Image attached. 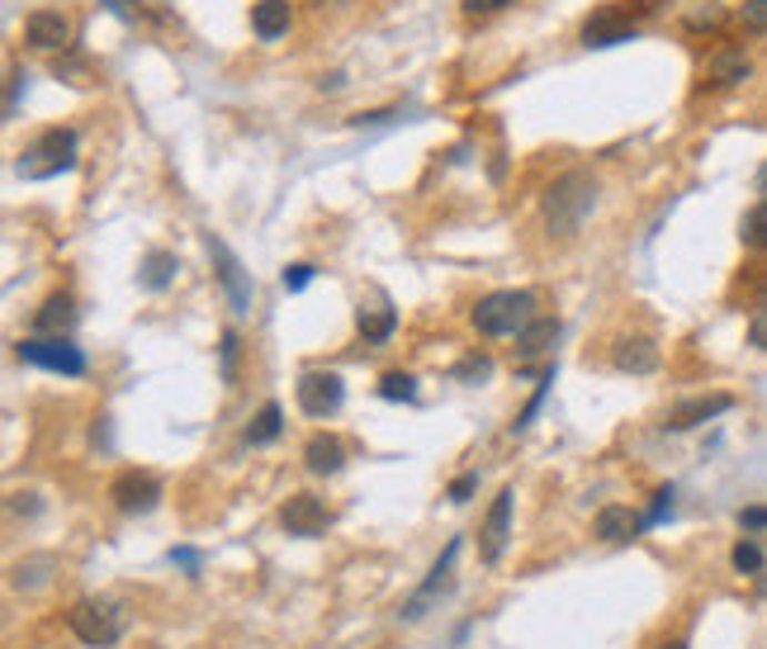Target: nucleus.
Wrapping results in <instances>:
<instances>
[{
	"instance_id": "nucleus-1",
	"label": "nucleus",
	"mask_w": 767,
	"mask_h": 649,
	"mask_svg": "<svg viewBox=\"0 0 767 649\" xmlns=\"http://www.w3.org/2000/svg\"><path fill=\"white\" fill-rule=\"evenodd\" d=\"M593 209H597V181L587 171H564L545 190V227L555 237H574Z\"/></svg>"
},
{
	"instance_id": "nucleus-2",
	"label": "nucleus",
	"mask_w": 767,
	"mask_h": 649,
	"mask_svg": "<svg viewBox=\"0 0 767 649\" xmlns=\"http://www.w3.org/2000/svg\"><path fill=\"white\" fill-rule=\"evenodd\" d=\"M535 318H541V300L531 290H493L470 313V323L484 337H522Z\"/></svg>"
},
{
	"instance_id": "nucleus-3",
	"label": "nucleus",
	"mask_w": 767,
	"mask_h": 649,
	"mask_svg": "<svg viewBox=\"0 0 767 649\" xmlns=\"http://www.w3.org/2000/svg\"><path fill=\"white\" fill-rule=\"evenodd\" d=\"M658 10V0H612L602 6L597 14H587L583 24V48H616V43H630L635 29L645 14Z\"/></svg>"
},
{
	"instance_id": "nucleus-4",
	"label": "nucleus",
	"mask_w": 767,
	"mask_h": 649,
	"mask_svg": "<svg viewBox=\"0 0 767 649\" xmlns=\"http://www.w3.org/2000/svg\"><path fill=\"white\" fill-rule=\"evenodd\" d=\"M67 626H71V636H77L81 645L110 649V645H119L129 617H123V607L114 598H81L77 607L67 611Z\"/></svg>"
},
{
	"instance_id": "nucleus-5",
	"label": "nucleus",
	"mask_w": 767,
	"mask_h": 649,
	"mask_svg": "<svg viewBox=\"0 0 767 649\" xmlns=\"http://www.w3.org/2000/svg\"><path fill=\"white\" fill-rule=\"evenodd\" d=\"M77 166V129H48L20 152V175L24 181H48Z\"/></svg>"
},
{
	"instance_id": "nucleus-6",
	"label": "nucleus",
	"mask_w": 767,
	"mask_h": 649,
	"mask_svg": "<svg viewBox=\"0 0 767 649\" xmlns=\"http://www.w3.org/2000/svg\"><path fill=\"white\" fill-rule=\"evenodd\" d=\"M14 356H20L24 365H39V371L67 375V379L85 375V351L71 337H24L20 346H14Z\"/></svg>"
},
{
	"instance_id": "nucleus-7",
	"label": "nucleus",
	"mask_w": 767,
	"mask_h": 649,
	"mask_svg": "<svg viewBox=\"0 0 767 649\" xmlns=\"http://www.w3.org/2000/svg\"><path fill=\"white\" fill-rule=\"evenodd\" d=\"M294 398H299V413L332 417L346 403V384H342V375H332V371H309V375H299Z\"/></svg>"
},
{
	"instance_id": "nucleus-8",
	"label": "nucleus",
	"mask_w": 767,
	"mask_h": 649,
	"mask_svg": "<svg viewBox=\"0 0 767 649\" xmlns=\"http://www.w3.org/2000/svg\"><path fill=\"white\" fill-rule=\"evenodd\" d=\"M204 247H209V256H213V271H219V285H223V294H228V304H233V313H252V280H246V271H242V261L228 252V242L223 237H204Z\"/></svg>"
},
{
	"instance_id": "nucleus-9",
	"label": "nucleus",
	"mask_w": 767,
	"mask_h": 649,
	"mask_svg": "<svg viewBox=\"0 0 767 649\" xmlns=\"http://www.w3.org/2000/svg\"><path fill=\"white\" fill-rule=\"evenodd\" d=\"M512 488H503V494L493 498L484 526H478V555H484V565H497L507 550V536H512Z\"/></svg>"
},
{
	"instance_id": "nucleus-10",
	"label": "nucleus",
	"mask_w": 767,
	"mask_h": 649,
	"mask_svg": "<svg viewBox=\"0 0 767 649\" xmlns=\"http://www.w3.org/2000/svg\"><path fill=\"white\" fill-rule=\"evenodd\" d=\"M110 498L119 513H152L157 503H162V479L157 475H142V469H129V475H119L114 488H110Z\"/></svg>"
},
{
	"instance_id": "nucleus-11",
	"label": "nucleus",
	"mask_w": 767,
	"mask_h": 649,
	"mask_svg": "<svg viewBox=\"0 0 767 649\" xmlns=\"http://www.w3.org/2000/svg\"><path fill=\"white\" fill-rule=\"evenodd\" d=\"M280 521H284V531L290 536H323L327 531V507L313 494H294V498H284Z\"/></svg>"
},
{
	"instance_id": "nucleus-12",
	"label": "nucleus",
	"mask_w": 767,
	"mask_h": 649,
	"mask_svg": "<svg viewBox=\"0 0 767 649\" xmlns=\"http://www.w3.org/2000/svg\"><path fill=\"white\" fill-rule=\"evenodd\" d=\"M24 43L39 52H58L71 43V20L62 10H33L24 20Z\"/></svg>"
},
{
	"instance_id": "nucleus-13",
	"label": "nucleus",
	"mask_w": 767,
	"mask_h": 649,
	"mask_svg": "<svg viewBox=\"0 0 767 649\" xmlns=\"http://www.w3.org/2000/svg\"><path fill=\"white\" fill-rule=\"evenodd\" d=\"M735 408V398L729 394H702V398H687V403H677V408L668 413V432H692V427H702V423H716L720 413Z\"/></svg>"
},
{
	"instance_id": "nucleus-14",
	"label": "nucleus",
	"mask_w": 767,
	"mask_h": 649,
	"mask_svg": "<svg viewBox=\"0 0 767 649\" xmlns=\"http://www.w3.org/2000/svg\"><path fill=\"white\" fill-rule=\"evenodd\" d=\"M639 531H645V517L630 513L626 503L602 507L597 521H593V536H597V540H606V546H626V540H635Z\"/></svg>"
},
{
	"instance_id": "nucleus-15",
	"label": "nucleus",
	"mask_w": 767,
	"mask_h": 649,
	"mask_svg": "<svg viewBox=\"0 0 767 649\" xmlns=\"http://www.w3.org/2000/svg\"><path fill=\"white\" fill-rule=\"evenodd\" d=\"M355 327H361V337L370 346H384L388 337H394V327H398V308L388 304L384 294H374L370 304L361 300V308H355Z\"/></svg>"
},
{
	"instance_id": "nucleus-16",
	"label": "nucleus",
	"mask_w": 767,
	"mask_h": 649,
	"mask_svg": "<svg viewBox=\"0 0 767 649\" xmlns=\"http://www.w3.org/2000/svg\"><path fill=\"white\" fill-rule=\"evenodd\" d=\"M455 555H460V540H451V546L441 550V559L432 565V574H426V584H422V588L413 592V598L403 602V621H417L422 611H426V602H432L436 592H441V584H445V578H451V565H455Z\"/></svg>"
},
{
	"instance_id": "nucleus-17",
	"label": "nucleus",
	"mask_w": 767,
	"mask_h": 649,
	"mask_svg": "<svg viewBox=\"0 0 767 649\" xmlns=\"http://www.w3.org/2000/svg\"><path fill=\"white\" fill-rule=\"evenodd\" d=\"M77 304L67 300V294H48L43 308L33 313V337H67L71 327H77Z\"/></svg>"
},
{
	"instance_id": "nucleus-18",
	"label": "nucleus",
	"mask_w": 767,
	"mask_h": 649,
	"mask_svg": "<svg viewBox=\"0 0 767 649\" xmlns=\"http://www.w3.org/2000/svg\"><path fill=\"white\" fill-rule=\"evenodd\" d=\"M294 24V10H290V0H256L252 6V33L261 43H275L284 39Z\"/></svg>"
},
{
	"instance_id": "nucleus-19",
	"label": "nucleus",
	"mask_w": 767,
	"mask_h": 649,
	"mask_svg": "<svg viewBox=\"0 0 767 649\" xmlns=\"http://www.w3.org/2000/svg\"><path fill=\"white\" fill-rule=\"evenodd\" d=\"M555 342H559V323L555 318H535L522 332V337H516V365H522V371H531V361H541Z\"/></svg>"
},
{
	"instance_id": "nucleus-20",
	"label": "nucleus",
	"mask_w": 767,
	"mask_h": 649,
	"mask_svg": "<svg viewBox=\"0 0 767 649\" xmlns=\"http://www.w3.org/2000/svg\"><path fill=\"white\" fill-rule=\"evenodd\" d=\"M303 465H309L313 475H342V465H346V446L336 442V436L317 432L313 442L303 446Z\"/></svg>"
},
{
	"instance_id": "nucleus-21",
	"label": "nucleus",
	"mask_w": 767,
	"mask_h": 649,
	"mask_svg": "<svg viewBox=\"0 0 767 649\" xmlns=\"http://www.w3.org/2000/svg\"><path fill=\"white\" fill-rule=\"evenodd\" d=\"M754 62L744 58V48H716V58L706 62V85H735V81H748Z\"/></svg>"
},
{
	"instance_id": "nucleus-22",
	"label": "nucleus",
	"mask_w": 767,
	"mask_h": 649,
	"mask_svg": "<svg viewBox=\"0 0 767 649\" xmlns=\"http://www.w3.org/2000/svg\"><path fill=\"white\" fill-rule=\"evenodd\" d=\"M616 371L626 375H654L658 371V346L649 337H626L616 346Z\"/></svg>"
},
{
	"instance_id": "nucleus-23",
	"label": "nucleus",
	"mask_w": 767,
	"mask_h": 649,
	"mask_svg": "<svg viewBox=\"0 0 767 649\" xmlns=\"http://www.w3.org/2000/svg\"><path fill=\"white\" fill-rule=\"evenodd\" d=\"M175 271H181V261H175V252H148L142 256V266H138V285L142 290H152V294H162Z\"/></svg>"
},
{
	"instance_id": "nucleus-24",
	"label": "nucleus",
	"mask_w": 767,
	"mask_h": 649,
	"mask_svg": "<svg viewBox=\"0 0 767 649\" xmlns=\"http://www.w3.org/2000/svg\"><path fill=\"white\" fill-rule=\"evenodd\" d=\"M52 569H58V559L52 555H33V559H24V565H14V588L39 592V588L52 584Z\"/></svg>"
},
{
	"instance_id": "nucleus-25",
	"label": "nucleus",
	"mask_w": 767,
	"mask_h": 649,
	"mask_svg": "<svg viewBox=\"0 0 767 649\" xmlns=\"http://www.w3.org/2000/svg\"><path fill=\"white\" fill-rule=\"evenodd\" d=\"M280 432H284V413H280V403H265V408L252 417V427H246V442H252V446H271Z\"/></svg>"
},
{
	"instance_id": "nucleus-26",
	"label": "nucleus",
	"mask_w": 767,
	"mask_h": 649,
	"mask_svg": "<svg viewBox=\"0 0 767 649\" xmlns=\"http://www.w3.org/2000/svg\"><path fill=\"white\" fill-rule=\"evenodd\" d=\"M739 237H744V247L767 252V200H758V204L744 214V223H739Z\"/></svg>"
},
{
	"instance_id": "nucleus-27",
	"label": "nucleus",
	"mask_w": 767,
	"mask_h": 649,
	"mask_svg": "<svg viewBox=\"0 0 767 649\" xmlns=\"http://www.w3.org/2000/svg\"><path fill=\"white\" fill-rule=\"evenodd\" d=\"M380 398H388V403H413L417 398V379L413 375H384L380 379Z\"/></svg>"
},
{
	"instance_id": "nucleus-28",
	"label": "nucleus",
	"mask_w": 767,
	"mask_h": 649,
	"mask_svg": "<svg viewBox=\"0 0 767 649\" xmlns=\"http://www.w3.org/2000/svg\"><path fill=\"white\" fill-rule=\"evenodd\" d=\"M729 559H735V569H739V574H763V565H767L763 550L754 546V540H739L735 555H729Z\"/></svg>"
},
{
	"instance_id": "nucleus-29",
	"label": "nucleus",
	"mask_w": 767,
	"mask_h": 649,
	"mask_svg": "<svg viewBox=\"0 0 767 649\" xmlns=\"http://www.w3.org/2000/svg\"><path fill=\"white\" fill-rule=\"evenodd\" d=\"M219 356H223V384H233V379H238V332H233V327L223 332Z\"/></svg>"
},
{
	"instance_id": "nucleus-30",
	"label": "nucleus",
	"mask_w": 767,
	"mask_h": 649,
	"mask_svg": "<svg viewBox=\"0 0 767 649\" xmlns=\"http://www.w3.org/2000/svg\"><path fill=\"white\" fill-rule=\"evenodd\" d=\"M313 266H309V261H294V266H284V290H290V294H299V290H309L313 285Z\"/></svg>"
},
{
	"instance_id": "nucleus-31",
	"label": "nucleus",
	"mask_w": 767,
	"mask_h": 649,
	"mask_svg": "<svg viewBox=\"0 0 767 649\" xmlns=\"http://www.w3.org/2000/svg\"><path fill=\"white\" fill-rule=\"evenodd\" d=\"M739 20H744V29H754V33H767V0H744Z\"/></svg>"
},
{
	"instance_id": "nucleus-32",
	"label": "nucleus",
	"mask_w": 767,
	"mask_h": 649,
	"mask_svg": "<svg viewBox=\"0 0 767 649\" xmlns=\"http://www.w3.org/2000/svg\"><path fill=\"white\" fill-rule=\"evenodd\" d=\"M668 513H673V488H658V494H654V507L645 513V526H658Z\"/></svg>"
},
{
	"instance_id": "nucleus-33",
	"label": "nucleus",
	"mask_w": 767,
	"mask_h": 649,
	"mask_svg": "<svg viewBox=\"0 0 767 649\" xmlns=\"http://www.w3.org/2000/svg\"><path fill=\"white\" fill-rule=\"evenodd\" d=\"M748 346H758V351H767V304L754 313V323H748Z\"/></svg>"
},
{
	"instance_id": "nucleus-34",
	"label": "nucleus",
	"mask_w": 767,
	"mask_h": 649,
	"mask_svg": "<svg viewBox=\"0 0 767 649\" xmlns=\"http://www.w3.org/2000/svg\"><path fill=\"white\" fill-rule=\"evenodd\" d=\"M488 371H493L488 356H470L465 365H460V379H488Z\"/></svg>"
},
{
	"instance_id": "nucleus-35",
	"label": "nucleus",
	"mask_w": 767,
	"mask_h": 649,
	"mask_svg": "<svg viewBox=\"0 0 767 649\" xmlns=\"http://www.w3.org/2000/svg\"><path fill=\"white\" fill-rule=\"evenodd\" d=\"M739 526H744V531H767V507H744Z\"/></svg>"
},
{
	"instance_id": "nucleus-36",
	"label": "nucleus",
	"mask_w": 767,
	"mask_h": 649,
	"mask_svg": "<svg viewBox=\"0 0 767 649\" xmlns=\"http://www.w3.org/2000/svg\"><path fill=\"white\" fill-rule=\"evenodd\" d=\"M474 488H478V475H460V479L451 484V503H470Z\"/></svg>"
},
{
	"instance_id": "nucleus-37",
	"label": "nucleus",
	"mask_w": 767,
	"mask_h": 649,
	"mask_svg": "<svg viewBox=\"0 0 767 649\" xmlns=\"http://www.w3.org/2000/svg\"><path fill=\"white\" fill-rule=\"evenodd\" d=\"M503 6H512V0H465L470 14H493V10H503Z\"/></svg>"
},
{
	"instance_id": "nucleus-38",
	"label": "nucleus",
	"mask_w": 767,
	"mask_h": 649,
	"mask_svg": "<svg viewBox=\"0 0 767 649\" xmlns=\"http://www.w3.org/2000/svg\"><path fill=\"white\" fill-rule=\"evenodd\" d=\"M24 81H29L24 72H14V77H10V100H6V114H14V104H20V91H24Z\"/></svg>"
},
{
	"instance_id": "nucleus-39",
	"label": "nucleus",
	"mask_w": 767,
	"mask_h": 649,
	"mask_svg": "<svg viewBox=\"0 0 767 649\" xmlns=\"http://www.w3.org/2000/svg\"><path fill=\"white\" fill-rule=\"evenodd\" d=\"M171 565H181V569H200V555H194V550H171Z\"/></svg>"
},
{
	"instance_id": "nucleus-40",
	"label": "nucleus",
	"mask_w": 767,
	"mask_h": 649,
	"mask_svg": "<svg viewBox=\"0 0 767 649\" xmlns=\"http://www.w3.org/2000/svg\"><path fill=\"white\" fill-rule=\"evenodd\" d=\"M758 195H763V200H767V162H763V166H758Z\"/></svg>"
},
{
	"instance_id": "nucleus-41",
	"label": "nucleus",
	"mask_w": 767,
	"mask_h": 649,
	"mask_svg": "<svg viewBox=\"0 0 767 649\" xmlns=\"http://www.w3.org/2000/svg\"><path fill=\"white\" fill-rule=\"evenodd\" d=\"M658 649H687L683 640H668V645H658Z\"/></svg>"
},
{
	"instance_id": "nucleus-42",
	"label": "nucleus",
	"mask_w": 767,
	"mask_h": 649,
	"mask_svg": "<svg viewBox=\"0 0 767 649\" xmlns=\"http://www.w3.org/2000/svg\"><path fill=\"white\" fill-rule=\"evenodd\" d=\"M110 6H114V10H129V0H110Z\"/></svg>"
}]
</instances>
